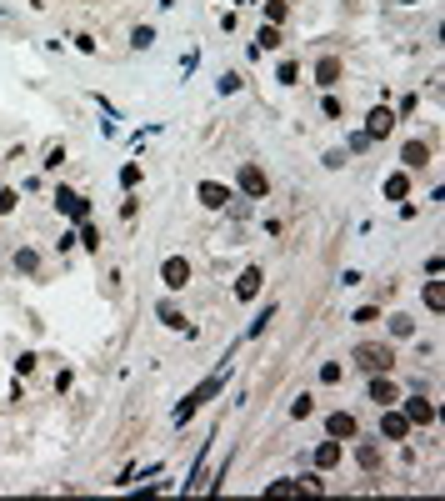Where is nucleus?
I'll list each match as a JSON object with an SVG mask.
<instances>
[{
	"label": "nucleus",
	"mask_w": 445,
	"mask_h": 501,
	"mask_svg": "<svg viewBox=\"0 0 445 501\" xmlns=\"http://www.w3.org/2000/svg\"><path fill=\"white\" fill-rule=\"evenodd\" d=\"M220 386H225V371H216V376H205V381H200V386H196V391H190V396H185V401L176 406V426H185V421H190V416H196V411H200L205 401H216V396H220Z\"/></svg>",
	"instance_id": "nucleus-1"
},
{
	"label": "nucleus",
	"mask_w": 445,
	"mask_h": 501,
	"mask_svg": "<svg viewBox=\"0 0 445 501\" xmlns=\"http://www.w3.org/2000/svg\"><path fill=\"white\" fill-rule=\"evenodd\" d=\"M355 366L360 371H390L395 366V346H375V341H366V346H355Z\"/></svg>",
	"instance_id": "nucleus-2"
},
{
	"label": "nucleus",
	"mask_w": 445,
	"mask_h": 501,
	"mask_svg": "<svg viewBox=\"0 0 445 501\" xmlns=\"http://www.w3.org/2000/svg\"><path fill=\"white\" fill-rule=\"evenodd\" d=\"M236 185H240V196H250V201H265L270 196V176L261 171V165H250V161L240 165V181Z\"/></svg>",
	"instance_id": "nucleus-3"
},
{
	"label": "nucleus",
	"mask_w": 445,
	"mask_h": 501,
	"mask_svg": "<svg viewBox=\"0 0 445 501\" xmlns=\"http://www.w3.org/2000/svg\"><path fill=\"white\" fill-rule=\"evenodd\" d=\"M160 281H165V291H185L190 286V261L185 256H165L160 261Z\"/></svg>",
	"instance_id": "nucleus-4"
},
{
	"label": "nucleus",
	"mask_w": 445,
	"mask_h": 501,
	"mask_svg": "<svg viewBox=\"0 0 445 501\" xmlns=\"http://www.w3.org/2000/svg\"><path fill=\"white\" fill-rule=\"evenodd\" d=\"M55 211L70 216V221H91V201L80 191H66V185H60V191H55Z\"/></svg>",
	"instance_id": "nucleus-5"
},
{
	"label": "nucleus",
	"mask_w": 445,
	"mask_h": 501,
	"mask_svg": "<svg viewBox=\"0 0 445 501\" xmlns=\"http://www.w3.org/2000/svg\"><path fill=\"white\" fill-rule=\"evenodd\" d=\"M196 196H200L205 211H225V206H230V185H220V181H200Z\"/></svg>",
	"instance_id": "nucleus-6"
},
{
	"label": "nucleus",
	"mask_w": 445,
	"mask_h": 501,
	"mask_svg": "<svg viewBox=\"0 0 445 501\" xmlns=\"http://www.w3.org/2000/svg\"><path fill=\"white\" fill-rule=\"evenodd\" d=\"M370 401H375V406H395V401H400L390 371H375V376H370Z\"/></svg>",
	"instance_id": "nucleus-7"
},
{
	"label": "nucleus",
	"mask_w": 445,
	"mask_h": 501,
	"mask_svg": "<svg viewBox=\"0 0 445 501\" xmlns=\"http://www.w3.org/2000/svg\"><path fill=\"white\" fill-rule=\"evenodd\" d=\"M390 131H395V111H386V106H375V111L366 116V136H370V140H386Z\"/></svg>",
	"instance_id": "nucleus-8"
},
{
	"label": "nucleus",
	"mask_w": 445,
	"mask_h": 501,
	"mask_svg": "<svg viewBox=\"0 0 445 501\" xmlns=\"http://www.w3.org/2000/svg\"><path fill=\"white\" fill-rule=\"evenodd\" d=\"M380 431H386V441H406V436H410L406 411H390V406H386V416H380Z\"/></svg>",
	"instance_id": "nucleus-9"
},
{
	"label": "nucleus",
	"mask_w": 445,
	"mask_h": 501,
	"mask_svg": "<svg viewBox=\"0 0 445 501\" xmlns=\"http://www.w3.org/2000/svg\"><path fill=\"white\" fill-rule=\"evenodd\" d=\"M261 281H265V276H261V266H245V271H240V281H236V301H256V296H261Z\"/></svg>",
	"instance_id": "nucleus-10"
},
{
	"label": "nucleus",
	"mask_w": 445,
	"mask_h": 501,
	"mask_svg": "<svg viewBox=\"0 0 445 501\" xmlns=\"http://www.w3.org/2000/svg\"><path fill=\"white\" fill-rule=\"evenodd\" d=\"M315 86H321V91L341 86V60H335V55H321V66H315Z\"/></svg>",
	"instance_id": "nucleus-11"
},
{
	"label": "nucleus",
	"mask_w": 445,
	"mask_h": 501,
	"mask_svg": "<svg viewBox=\"0 0 445 501\" xmlns=\"http://www.w3.org/2000/svg\"><path fill=\"white\" fill-rule=\"evenodd\" d=\"M406 421L410 426H430L435 421V406L426 401V396H410V401H406Z\"/></svg>",
	"instance_id": "nucleus-12"
},
{
	"label": "nucleus",
	"mask_w": 445,
	"mask_h": 501,
	"mask_svg": "<svg viewBox=\"0 0 445 501\" xmlns=\"http://www.w3.org/2000/svg\"><path fill=\"white\" fill-rule=\"evenodd\" d=\"M325 431L335 436V441H350V436H355V416H350V411H330Z\"/></svg>",
	"instance_id": "nucleus-13"
},
{
	"label": "nucleus",
	"mask_w": 445,
	"mask_h": 501,
	"mask_svg": "<svg viewBox=\"0 0 445 501\" xmlns=\"http://www.w3.org/2000/svg\"><path fill=\"white\" fill-rule=\"evenodd\" d=\"M426 161H430V145L426 140H410L406 151H400V165H406V171H420Z\"/></svg>",
	"instance_id": "nucleus-14"
},
{
	"label": "nucleus",
	"mask_w": 445,
	"mask_h": 501,
	"mask_svg": "<svg viewBox=\"0 0 445 501\" xmlns=\"http://www.w3.org/2000/svg\"><path fill=\"white\" fill-rule=\"evenodd\" d=\"M380 191H386V201H406V196H410V176L395 171V176H386V185H380Z\"/></svg>",
	"instance_id": "nucleus-15"
},
{
	"label": "nucleus",
	"mask_w": 445,
	"mask_h": 501,
	"mask_svg": "<svg viewBox=\"0 0 445 501\" xmlns=\"http://www.w3.org/2000/svg\"><path fill=\"white\" fill-rule=\"evenodd\" d=\"M315 466H341V441H335V436L315 446Z\"/></svg>",
	"instance_id": "nucleus-16"
},
{
	"label": "nucleus",
	"mask_w": 445,
	"mask_h": 501,
	"mask_svg": "<svg viewBox=\"0 0 445 501\" xmlns=\"http://www.w3.org/2000/svg\"><path fill=\"white\" fill-rule=\"evenodd\" d=\"M155 316H160L165 326H176V331H190V326H185V311H176L171 301H160V311H155ZM190 336H196V331H190Z\"/></svg>",
	"instance_id": "nucleus-17"
},
{
	"label": "nucleus",
	"mask_w": 445,
	"mask_h": 501,
	"mask_svg": "<svg viewBox=\"0 0 445 501\" xmlns=\"http://www.w3.org/2000/svg\"><path fill=\"white\" fill-rule=\"evenodd\" d=\"M261 51H281V30H275V26H265L261 35H256V55Z\"/></svg>",
	"instance_id": "nucleus-18"
},
{
	"label": "nucleus",
	"mask_w": 445,
	"mask_h": 501,
	"mask_svg": "<svg viewBox=\"0 0 445 501\" xmlns=\"http://www.w3.org/2000/svg\"><path fill=\"white\" fill-rule=\"evenodd\" d=\"M285 15H290V6H285V0H265V20H270V26H281Z\"/></svg>",
	"instance_id": "nucleus-19"
},
{
	"label": "nucleus",
	"mask_w": 445,
	"mask_h": 501,
	"mask_svg": "<svg viewBox=\"0 0 445 501\" xmlns=\"http://www.w3.org/2000/svg\"><path fill=\"white\" fill-rule=\"evenodd\" d=\"M120 185H125V191L140 185V161H125V165H120Z\"/></svg>",
	"instance_id": "nucleus-20"
},
{
	"label": "nucleus",
	"mask_w": 445,
	"mask_h": 501,
	"mask_svg": "<svg viewBox=\"0 0 445 501\" xmlns=\"http://www.w3.org/2000/svg\"><path fill=\"white\" fill-rule=\"evenodd\" d=\"M35 266H40V256H35L30 246H20V250H15V271H35Z\"/></svg>",
	"instance_id": "nucleus-21"
},
{
	"label": "nucleus",
	"mask_w": 445,
	"mask_h": 501,
	"mask_svg": "<svg viewBox=\"0 0 445 501\" xmlns=\"http://www.w3.org/2000/svg\"><path fill=\"white\" fill-rule=\"evenodd\" d=\"M426 306H430V311H440V306H445V286H440V281H430V286H426Z\"/></svg>",
	"instance_id": "nucleus-22"
},
{
	"label": "nucleus",
	"mask_w": 445,
	"mask_h": 501,
	"mask_svg": "<svg viewBox=\"0 0 445 501\" xmlns=\"http://www.w3.org/2000/svg\"><path fill=\"white\" fill-rule=\"evenodd\" d=\"M310 411H315V401H310V396H295V401H290V416H295V421H305Z\"/></svg>",
	"instance_id": "nucleus-23"
},
{
	"label": "nucleus",
	"mask_w": 445,
	"mask_h": 501,
	"mask_svg": "<svg viewBox=\"0 0 445 501\" xmlns=\"http://www.w3.org/2000/svg\"><path fill=\"white\" fill-rule=\"evenodd\" d=\"M410 331H415V321H410V316H390V336H400V341H406Z\"/></svg>",
	"instance_id": "nucleus-24"
},
{
	"label": "nucleus",
	"mask_w": 445,
	"mask_h": 501,
	"mask_svg": "<svg viewBox=\"0 0 445 501\" xmlns=\"http://www.w3.org/2000/svg\"><path fill=\"white\" fill-rule=\"evenodd\" d=\"M355 462L366 466V471H375V466H380V451H375V446H360V451H355Z\"/></svg>",
	"instance_id": "nucleus-25"
},
{
	"label": "nucleus",
	"mask_w": 445,
	"mask_h": 501,
	"mask_svg": "<svg viewBox=\"0 0 445 501\" xmlns=\"http://www.w3.org/2000/svg\"><path fill=\"white\" fill-rule=\"evenodd\" d=\"M341 376H345V366H341V361H325V366H321V381H325V386H335Z\"/></svg>",
	"instance_id": "nucleus-26"
},
{
	"label": "nucleus",
	"mask_w": 445,
	"mask_h": 501,
	"mask_svg": "<svg viewBox=\"0 0 445 501\" xmlns=\"http://www.w3.org/2000/svg\"><path fill=\"white\" fill-rule=\"evenodd\" d=\"M80 226H86V221H80ZM75 241H80V246H86V250H100V231H95V226H86V231H80Z\"/></svg>",
	"instance_id": "nucleus-27"
},
{
	"label": "nucleus",
	"mask_w": 445,
	"mask_h": 501,
	"mask_svg": "<svg viewBox=\"0 0 445 501\" xmlns=\"http://www.w3.org/2000/svg\"><path fill=\"white\" fill-rule=\"evenodd\" d=\"M295 491H301V482H270L265 486V496H295Z\"/></svg>",
	"instance_id": "nucleus-28"
},
{
	"label": "nucleus",
	"mask_w": 445,
	"mask_h": 501,
	"mask_svg": "<svg viewBox=\"0 0 445 501\" xmlns=\"http://www.w3.org/2000/svg\"><path fill=\"white\" fill-rule=\"evenodd\" d=\"M60 161H66V145H50V151H46V161H40V165H46V171H60Z\"/></svg>",
	"instance_id": "nucleus-29"
},
{
	"label": "nucleus",
	"mask_w": 445,
	"mask_h": 501,
	"mask_svg": "<svg viewBox=\"0 0 445 501\" xmlns=\"http://www.w3.org/2000/svg\"><path fill=\"white\" fill-rule=\"evenodd\" d=\"M131 40H135V51H145V46H155V30H151V26H140Z\"/></svg>",
	"instance_id": "nucleus-30"
},
{
	"label": "nucleus",
	"mask_w": 445,
	"mask_h": 501,
	"mask_svg": "<svg viewBox=\"0 0 445 501\" xmlns=\"http://www.w3.org/2000/svg\"><path fill=\"white\" fill-rule=\"evenodd\" d=\"M370 321H380V311H375V306H360V311H355V326H370Z\"/></svg>",
	"instance_id": "nucleus-31"
},
{
	"label": "nucleus",
	"mask_w": 445,
	"mask_h": 501,
	"mask_svg": "<svg viewBox=\"0 0 445 501\" xmlns=\"http://www.w3.org/2000/svg\"><path fill=\"white\" fill-rule=\"evenodd\" d=\"M295 75H301V71H295V60H281V86H295Z\"/></svg>",
	"instance_id": "nucleus-32"
},
{
	"label": "nucleus",
	"mask_w": 445,
	"mask_h": 501,
	"mask_svg": "<svg viewBox=\"0 0 445 501\" xmlns=\"http://www.w3.org/2000/svg\"><path fill=\"white\" fill-rule=\"evenodd\" d=\"M10 211H15V191L6 185V191H0V216H10Z\"/></svg>",
	"instance_id": "nucleus-33"
},
{
	"label": "nucleus",
	"mask_w": 445,
	"mask_h": 501,
	"mask_svg": "<svg viewBox=\"0 0 445 501\" xmlns=\"http://www.w3.org/2000/svg\"><path fill=\"white\" fill-rule=\"evenodd\" d=\"M321 111H325L330 120H341V100H335V95H325V100H321Z\"/></svg>",
	"instance_id": "nucleus-34"
}]
</instances>
